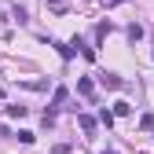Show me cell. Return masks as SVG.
I'll list each match as a JSON object with an SVG mask.
<instances>
[{"instance_id": "obj_2", "label": "cell", "mask_w": 154, "mask_h": 154, "mask_svg": "<svg viewBox=\"0 0 154 154\" xmlns=\"http://www.w3.org/2000/svg\"><path fill=\"white\" fill-rule=\"evenodd\" d=\"M99 81H103L106 88H125V81H121V77H118V73H103V77H99Z\"/></svg>"}, {"instance_id": "obj_7", "label": "cell", "mask_w": 154, "mask_h": 154, "mask_svg": "<svg viewBox=\"0 0 154 154\" xmlns=\"http://www.w3.org/2000/svg\"><path fill=\"white\" fill-rule=\"evenodd\" d=\"M103 154H118V150H103Z\"/></svg>"}, {"instance_id": "obj_5", "label": "cell", "mask_w": 154, "mask_h": 154, "mask_svg": "<svg viewBox=\"0 0 154 154\" xmlns=\"http://www.w3.org/2000/svg\"><path fill=\"white\" fill-rule=\"evenodd\" d=\"M51 154H70V143H55V150Z\"/></svg>"}, {"instance_id": "obj_4", "label": "cell", "mask_w": 154, "mask_h": 154, "mask_svg": "<svg viewBox=\"0 0 154 154\" xmlns=\"http://www.w3.org/2000/svg\"><path fill=\"white\" fill-rule=\"evenodd\" d=\"M128 37H132V41H140V37H143V26H140V22H132V26H128Z\"/></svg>"}, {"instance_id": "obj_3", "label": "cell", "mask_w": 154, "mask_h": 154, "mask_svg": "<svg viewBox=\"0 0 154 154\" xmlns=\"http://www.w3.org/2000/svg\"><path fill=\"white\" fill-rule=\"evenodd\" d=\"M77 121H81V128H85V132H92V128H95V118H92V114H81Z\"/></svg>"}, {"instance_id": "obj_6", "label": "cell", "mask_w": 154, "mask_h": 154, "mask_svg": "<svg viewBox=\"0 0 154 154\" xmlns=\"http://www.w3.org/2000/svg\"><path fill=\"white\" fill-rule=\"evenodd\" d=\"M103 4H121V0H103Z\"/></svg>"}, {"instance_id": "obj_1", "label": "cell", "mask_w": 154, "mask_h": 154, "mask_svg": "<svg viewBox=\"0 0 154 154\" xmlns=\"http://www.w3.org/2000/svg\"><path fill=\"white\" fill-rule=\"evenodd\" d=\"M77 92H81L85 99H92V95H95V85L88 81V77H81V81H77Z\"/></svg>"}]
</instances>
